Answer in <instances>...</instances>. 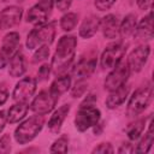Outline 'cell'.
<instances>
[{
  "instance_id": "cell-1",
  "label": "cell",
  "mask_w": 154,
  "mask_h": 154,
  "mask_svg": "<svg viewBox=\"0 0 154 154\" xmlns=\"http://www.w3.org/2000/svg\"><path fill=\"white\" fill-rule=\"evenodd\" d=\"M77 47V38L73 35H64L59 38L55 53L52 59L51 66L53 67L54 72L60 73L66 70L67 66L73 60L75 51Z\"/></svg>"
},
{
  "instance_id": "cell-2",
  "label": "cell",
  "mask_w": 154,
  "mask_h": 154,
  "mask_svg": "<svg viewBox=\"0 0 154 154\" xmlns=\"http://www.w3.org/2000/svg\"><path fill=\"white\" fill-rule=\"evenodd\" d=\"M45 118L42 114H35L22 122L14 130V140L19 144H26L31 142L42 130Z\"/></svg>"
},
{
  "instance_id": "cell-3",
  "label": "cell",
  "mask_w": 154,
  "mask_h": 154,
  "mask_svg": "<svg viewBox=\"0 0 154 154\" xmlns=\"http://www.w3.org/2000/svg\"><path fill=\"white\" fill-rule=\"evenodd\" d=\"M101 118V112L97 107L90 103H82L75 117V128L83 132L95 126Z\"/></svg>"
},
{
  "instance_id": "cell-4",
  "label": "cell",
  "mask_w": 154,
  "mask_h": 154,
  "mask_svg": "<svg viewBox=\"0 0 154 154\" xmlns=\"http://www.w3.org/2000/svg\"><path fill=\"white\" fill-rule=\"evenodd\" d=\"M55 37V29L52 23L42 24L32 29L26 37V48L28 49H36L43 45H51Z\"/></svg>"
},
{
  "instance_id": "cell-5",
  "label": "cell",
  "mask_w": 154,
  "mask_h": 154,
  "mask_svg": "<svg viewBox=\"0 0 154 154\" xmlns=\"http://www.w3.org/2000/svg\"><path fill=\"white\" fill-rule=\"evenodd\" d=\"M152 97H153V90L150 87H143V88H138L137 90H135L126 107L128 116L135 117L142 113L149 106Z\"/></svg>"
},
{
  "instance_id": "cell-6",
  "label": "cell",
  "mask_w": 154,
  "mask_h": 154,
  "mask_svg": "<svg viewBox=\"0 0 154 154\" xmlns=\"http://www.w3.org/2000/svg\"><path fill=\"white\" fill-rule=\"evenodd\" d=\"M125 51H126L125 46L120 42L108 45L100 57L101 67L103 70H112L113 67H116L122 61Z\"/></svg>"
},
{
  "instance_id": "cell-7",
  "label": "cell",
  "mask_w": 154,
  "mask_h": 154,
  "mask_svg": "<svg viewBox=\"0 0 154 154\" xmlns=\"http://www.w3.org/2000/svg\"><path fill=\"white\" fill-rule=\"evenodd\" d=\"M130 76V69L126 63L120 61L116 67L112 69V71L107 75L105 79V89L108 91H112L122 85H124Z\"/></svg>"
},
{
  "instance_id": "cell-8",
  "label": "cell",
  "mask_w": 154,
  "mask_h": 154,
  "mask_svg": "<svg viewBox=\"0 0 154 154\" xmlns=\"http://www.w3.org/2000/svg\"><path fill=\"white\" fill-rule=\"evenodd\" d=\"M37 85V79L34 77H24L22 78L14 87L12 97L16 102H28L35 94Z\"/></svg>"
},
{
  "instance_id": "cell-9",
  "label": "cell",
  "mask_w": 154,
  "mask_h": 154,
  "mask_svg": "<svg viewBox=\"0 0 154 154\" xmlns=\"http://www.w3.org/2000/svg\"><path fill=\"white\" fill-rule=\"evenodd\" d=\"M57 102H58V100L55 97H53L49 94V91L42 90L31 101L30 109L32 112H35L36 114H42L43 116V114H47V113L52 112L53 108L55 107Z\"/></svg>"
},
{
  "instance_id": "cell-10",
  "label": "cell",
  "mask_w": 154,
  "mask_h": 154,
  "mask_svg": "<svg viewBox=\"0 0 154 154\" xmlns=\"http://www.w3.org/2000/svg\"><path fill=\"white\" fill-rule=\"evenodd\" d=\"M149 53H150V47L148 45H141L135 49H132L126 60L130 72H140L146 65Z\"/></svg>"
},
{
  "instance_id": "cell-11",
  "label": "cell",
  "mask_w": 154,
  "mask_h": 154,
  "mask_svg": "<svg viewBox=\"0 0 154 154\" xmlns=\"http://www.w3.org/2000/svg\"><path fill=\"white\" fill-rule=\"evenodd\" d=\"M23 16V8L19 6H7L0 12V29H8L17 25Z\"/></svg>"
},
{
  "instance_id": "cell-12",
  "label": "cell",
  "mask_w": 154,
  "mask_h": 154,
  "mask_svg": "<svg viewBox=\"0 0 154 154\" xmlns=\"http://www.w3.org/2000/svg\"><path fill=\"white\" fill-rule=\"evenodd\" d=\"M19 45H20V36H19V34L17 31H10L2 38L0 53L4 54L10 60L19 51Z\"/></svg>"
},
{
  "instance_id": "cell-13",
  "label": "cell",
  "mask_w": 154,
  "mask_h": 154,
  "mask_svg": "<svg viewBox=\"0 0 154 154\" xmlns=\"http://www.w3.org/2000/svg\"><path fill=\"white\" fill-rule=\"evenodd\" d=\"M119 25L120 22L116 14H106L103 18L100 19V28L102 30V34L106 38H116L119 34Z\"/></svg>"
},
{
  "instance_id": "cell-14",
  "label": "cell",
  "mask_w": 154,
  "mask_h": 154,
  "mask_svg": "<svg viewBox=\"0 0 154 154\" xmlns=\"http://www.w3.org/2000/svg\"><path fill=\"white\" fill-rule=\"evenodd\" d=\"M95 67H96V59H95V57H91V58H88V59L87 58H82L75 65L72 75L77 79H87L95 71Z\"/></svg>"
},
{
  "instance_id": "cell-15",
  "label": "cell",
  "mask_w": 154,
  "mask_h": 154,
  "mask_svg": "<svg viewBox=\"0 0 154 154\" xmlns=\"http://www.w3.org/2000/svg\"><path fill=\"white\" fill-rule=\"evenodd\" d=\"M130 93V87L125 83L124 85L109 91V95L106 99V106L109 109H114L117 107H119L120 105H123L126 100V97L129 96Z\"/></svg>"
},
{
  "instance_id": "cell-16",
  "label": "cell",
  "mask_w": 154,
  "mask_h": 154,
  "mask_svg": "<svg viewBox=\"0 0 154 154\" xmlns=\"http://www.w3.org/2000/svg\"><path fill=\"white\" fill-rule=\"evenodd\" d=\"M134 35L138 38H142L144 41L152 40L153 35H154V30H153V14L152 11L141 19V22L136 25L135 32Z\"/></svg>"
},
{
  "instance_id": "cell-17",
  "label": "cell",
  "mask_w": 154,
  "mask_h": 154,
  "mask_svg": "<svg viewBox=\"0 0 154 154\" xmlns=\"http://www.w3.org/2000/svg\"><path fill=\"white\" fill-rule=\"evenodd\" d=\"M99 29H100V19L96 16L90 14L83 19L78 34L82 38H90L97 32Z\"/></svg>"
},
{
  "instance_id": "cell-18",
  "label": "cell",
  "mask_w": 154,
  "mask_h": 154,
  "mask_svg": "<svg viewBox=\"0 0 154 154\" xmlns=\"http://www.w3.org/2000/svg\"><path fill=\"white\" fill-rule=\"evenodd\" d=\"M69 112H70V105L69 103L60 106L58 109H55L53 112V114L51 116V118L48 120V125H47L51 132H53V134L59 132V130H60L66 116L69 114Z\"/></svg>"
},
{
  "instance_id": "cell-19",
  "label": "cell",
  "mask_w": 154,
  "mask_h": 154,
  "mask_svg": "<svg viewBox=\"0 0 154 154\" xmlns=\"http://www.w3.org/2000/svg\"><path fill=\"white\" fill-rule=\"evenodd\" d=\"M70 87H71V77L69 75H63V76L57 77L52 82L48 91H49V94L53 97H55L57 100H59L60 95H63L64 93H66L70 89Z\"/></svg>"
},
{
  "instance_id": "cell-20",
  "label": "cell",
  "mask_w": 154,
  "mask_h": 154,
  "mask_svg": "<svg viewBox=\"0 0 154 154\" xmlns=\"http://www.w3.org/2000/svg\"><path fill=\"white\" fill-rule=\"evenodd\" d=\"M25 70H26V67H25L24 55L22 52L18 51L8 61V75L11 77L18 78L25 73Z\"/></svg>"
},
{
  "instance_id": "cell-21",
  "label": "cell",
  "mask_w": 154,
  "mask_h": 154,
  "mask_svg": "<svg viewBox=\"0 0 154 154\" xmlns=\"http://www.w3.org/2000/svg\"><path fill=\"white\" fill-rule=\"evenodd\" d=\"M48 12L46 10H43L41 6H38L37 4L34 5L32 7L29 8V11L26 12V22L35 25V26H38V25H42V24H46L47 22V18H48Z\"/></svg>"
},
{
  "instance_id": "cell-22",
  "label": "cell",
  "mask_w": 154,
  "mask_h": 154,
  "mask_svg": "<svg viewBox=\"0 0 154 154\" xmlns=\"http://www.w3.org/2000/svg\"><path fill=\"white\" fill-rule=\"evenodd\" d=\"M28 111H29L28 102H16L7 111V122L10 124H14V123L20 122L26 116Z\"/></svg>"
},
{
  "instance_id": "cell-23",
  "label": "cell",
  "mask_w": 154,
  "mask_h": 154,
  "mask_svg": "<svg viewBox=\"0 0 154 154\" xmlns=\"http://www.w3.org/2000/svg\"><path fill=\"white\" fill-rule=\"evenodd\" d=\"M154 142V132H153V119L152 117L149 118V124H148V131L141 138V141L137 144V148L135 149L136 153H148L153 146Z\"/></svg>"
},
{
  "instance_id": "cell-24",
  "label": "cell",
  "mask_w": 154,
  "mask_h": 154,
  "mask_svg": "<svg viewBox=\"0 0 154 154\" xmlns=\"http://www.w3.org/2000/svg\"><path fill=\"white\" fill-rule=\"evenodd\" d=\"M136 25H137L136 14L129 13L124 17V19L122 20V23L119 25V34L123 36H130L135 32Z\"/></svg>"
},
{
  "instance_id": "cell-25",
  "label": "cell",
  "mask_w": 154,
  "mask_h": 154,
  "mask_svg": "<svg viewBox=\"0 0 154 154\" xmlns=\"http://www.w3.org/2000/svg\"><path fill=\"white\" fill-rule=\"evenodd\" d=\"M146 119H138L135 123H131L128 128H126V135L129 137L130 141H136L141 137L144 126H146Z\"/></svg>"
},
{
  "instance_id": "cell-26",
  "label": "cell",
  "mask_w": 154,
  "mask_h": 154,
  "mask_svg": "<svg viewBox=\"0 0 154 154\" xmlns=\"http://www.w3.org/2000/svg\"><path fill=\"white\" fill-rule=\"evenodd\" d=\"M77 23H78V14L75 12H67L60 18V28L66 32L73 30Z\"/></svg>"
},
{
  "instance_id": "cell-27",
  "label": "cell",
  "mask_w": 154,
  "mask_h": 154,
  "mask_svg": "<svg viewBox=\"0 0 154 154\" xmlns=\"http://www.w3.org/2000/svg\"><path fill=\"white\" fill-rule=\"evenodd\" d=\"M69 150V138L64 135V136H60L58 140H55L53 142V144L49 148V152L51 153H67Z\"/></svg>"
},
{
  "instance_id": "cell-28",
  "label": "cell",
  "mask_w": 154,
  "mask_h": 154,
  "mask_svg": "<svg viewBox=\"0 0 154 154\" xmlns=\"http://www.w3.org/2000/svg\"><path fill=\"white\" fill-rule=\"evenodd\" d=\"M49 55V46L48 45H43V46H40L36 48L35 53L32 54L31 57V61L34 64H38V63H42L45 61Z\"/></svg>"
},
{
  "instance_id": "cell-29",
  "label": "cell",
  "mask_w": 154,
  "mask_h": 154,
  "mask_svg": "<svg viewBox=\"0 0 154 154\" xmlns=\"http://www.w3.org/2000/svg\"><path fill=\"white\" fill-rule=\"evenodd\" d=\"M88 89V83L85 79H77L76 84L71 88V96L72 97H81Z\"/></svg>"
},
{
  "instance_id": "cell-30",
  "label": "cell",
  "mask_w": 154,
  "mask_h": 154,
  "mask_svg": "<svg viewBox=\"0 0 154 154\" xmlns=\"http://www.w3.org/2000/svg\"><path fill=\"white\" fill-rule=\"evenodd\" d=\"M11 152V137L10 134H5L0 137V153Z\"/></svg>"
},
{
  "instance_id": "cell-31",
  "label": "cell",
  "mask_w": 154,
  "mask_h": 154,
  "mask_svg": "<svg viewBox=\"0 0 154 154\" xmlns=\"http://www.w3.org/2000/svg\"><path fill=\"white\" fill-rule=\"evenodd\" d=\"M113 152H114V149L109 142H101L96 147H94V149L91 150V153H102V154L113 153Z\"/></svg>"
},
{
  "instance_id": "cell-32",
  "label": "cell",
  "mask_w": 154,
  "mask_h": 154,
  "mask_svg": "<svg viewBox=\"0 0 154 154\" xmlns=\"http://www.w3.org/2000/svg\"><path fill=\"white\" fill-rule=\"evenodd\" d=\"M117 0H94V5L99 11H106L109 10Z\"/></svg>"
},
{
  "instance_id": "cell-33",
  "label": "cell",
  "mask_w": 154,
  "mask_h": 154,
  "mask_svg": "<svg viewBox=\"0 0 154 154\" xmlns=\"http://www.w3.org/2000/svg\"><path fill=\"white\" fill-rule=\"evenodd\" d=\"M51 69L52 66L49 64H43L40 69H38V72H37V77H38V81H45L48 78L49 73H51Z\"/></svg>"
},
{
  "instance_id": "cell-34",
  "label": "cell",
  "mask_w": 154,
  "mask_h": 154,
  "mask_svg": "<svg viewBox=\"0 0 154 154\" xmlns=\"http://www.w3.org/2000/svg\"><path fill=\"white\" fill-rule=\"evenodd\" d=\"M72 4V0H55V5L59 11H67Z\"/></svg>"
},
{
  "instance_id": "cell-35",
  "label": "cell",
  "mask_w": 154,
  "mask_h": 154,
  "mask_svg": "<svg viewBox=\"0 0 154 154\" xmlns=\"http://www.w3.org/2000/svg\"><path fill=\"white\" fill-rule=\"evenodd\" d=\"M53 4H54V0H38V2H37V5L41 6L43 10H46L48 13L52 11Z\"/></svg>"
},
{
  "instance_id": "cell-36",
  "label": "cell",
  "mask_w": 154,
  "mask_h": 154,
  "mask_svg": "<svg viewBox=\"0 0 154 154\" xmlns=\"http://www.w3.org/2000/svg\"><path fill=\"white\" fill-rule=\"evenodd\" d=\"M135 149H134V147H132V144L131 143H123V144H120V147L118 148V153H132Z\"/></svg>"
},
{
  "instance_id": "cell-37",
  "label": "cell",
  "mask_w": 154,
  "mask_h": 154,
  "mask_svg": "<svg viewBox=\"0 0 154 154\" xmlns=\"http://www.w3.org/2000/svg\"><path fill=\"white\" fill-rule=\"evenodd\" d=\"M8 97V91L5 87H0V106H2Z\"/></svg>"
},
{
  "instance_id": "cell-38",
  "label": "cell",
  "mask_w": 154,
  "mask_h": 154,
  "mask_svg": "<svg viewBox=\"0 0 154 154\" xmlns=\"http://www.w3.org/2000/svg\"><path fill=\"white\" fill-rule=\"evenodd\" d=\"M6 123H7V116H6V112H5V111H0V132L4 130Z\"/></svg>"
},
{
  "instance_id": "cell-39",
  "label": "cell",
  "mask_w": 154,
  "mask_h": 154,
  "mask_svg": "<svg viewBox=\"0 0 154 154\" xmlns=\"http://www.w3.org/2000/svg\"><path fill=\"white\" fill-rule=\"evenodd\" d=\"M134 1H136V4L141 7V8H147L148 6H149V4H150V0H134Z\"/></svg>"
},
{
  "instance_id": "cell-40",
  "label": "cell",
  "mask_w": 154,
  "mask_h": 154,
  "mask_svg": "<svg viewBox=\"0 0 154 154\" xmlns=\"http://www.w3.org/2000/svg\"><path fill=\"white\" fill-rule=\"evenodd\" d=\"M8 61H10V60H8L4 54L0 53V70H2V69L8 64Z\"/></svg>"
}]
</instances>
